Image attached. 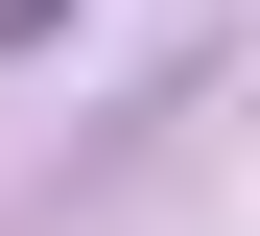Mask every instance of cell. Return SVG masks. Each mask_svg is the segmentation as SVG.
<instances>
[{
  "instance_id": "cell-1",
  "label": "cell",
  "mask_w": 260,
  "mask_h": 236,
  "mask_svg": "<svg viewBox=\"0 0 260 236\" xmlns=\"http://www.w3.org/2000/svg\"><path fill=\"white\" fill-rule=\"evenodd\" d=\"M0 47H71V0H0Z\"/></svg>"
}]
</instances>
